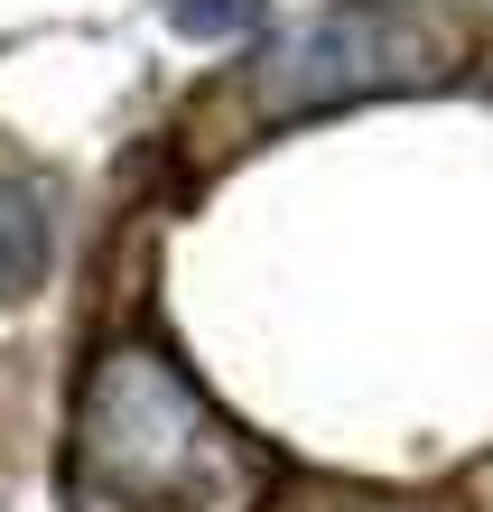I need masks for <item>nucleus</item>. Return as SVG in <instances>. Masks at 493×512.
<instances>
[{
  "instance_id": "f257e3e1",
  "label": "nucleus",
  "mask_w": 493,
  "mask_h": 512,
  "mask_svg": "<svg viewBox=\"0 0 493 512\" xmlns=\"http://www.w3.org/2000/svg\"><path fill=\"white\" fill-rule=\"evenodd\" d=\"M56 485L66 512H252L270 457L187 382L177 354L112 336L75 382Z\"/></svg>"
},
{
  "instance_id": "f03ea898",
  "label": "nucleus",
  "mask_w": 493,
  "mask_h": 512,
  "mask_svg": "<svg viewBox=\"0 0 493 512\" xmlns=\"http://www.w3.org/2000/svg\"><path fill=\"white\" fill-rule=\"evenodd\" d=\"M456 75V19L428 0H335L307 10L242 66L252 122H317V112L428 94Z\"/></svg>"
},
{
  "instance_id": "7ed1b4c3",
  "label": "nucleus",
  "mask_w": 493,
  "mask_h": 512,
  "mask_svg": "<svg viewBox=\"0 0 493 512\" xmlns=\"http://www.w3.org/2000/svg\"><path fill=\"white\" fill-rule=\"evenodd\" d=\"M47 252H56V233H47V196L28 187V177H0V298H28L47 280Z\"/></svg>"
},
{
  "instance_id": "20e7f679",
  "label": "nucleus",
  "mask_w": 493,
  "mask_h": 512,
  "mask_svg": "<svg viewBox=\"0 0 493 512\" xmlns=\"http://www.w3.org/2000/svg\"><path fill=\"white\" fill-rule=\"evenodd\" d=\"M177 38H196V47H233V38H252V28L270 19V0H159Z\"/></svg>"
},
{
  "instance_id": "39448f33",
  "label": "nucleus",
  "mask_w": 493,
  "mask_h": 512,
  "mask_svg": "<svg viewBox=\"0 0 493 512\" xmlns=\"http://www.w3.org/2000/svg\"><path fill=\"white\" fill-rule=\"evenodd\" d=\"M335 512H391V503H354V494H335Z\"/></svg>"
},
{
  "instance_id": "423d86ee",
  "label": "nucleus",
  "mask_w": 493,
  "mask_h": 512,
  "mask_svg": "<svg viewBox=\"0 0 493 512\" xmlns=\"http://www.w3.org/2000/svg\"><path fill=\"white\" fill-rule=\"evenodd\" d=\"M484 84H493V66H484Z\"/></svg>"
}]
</instances>
